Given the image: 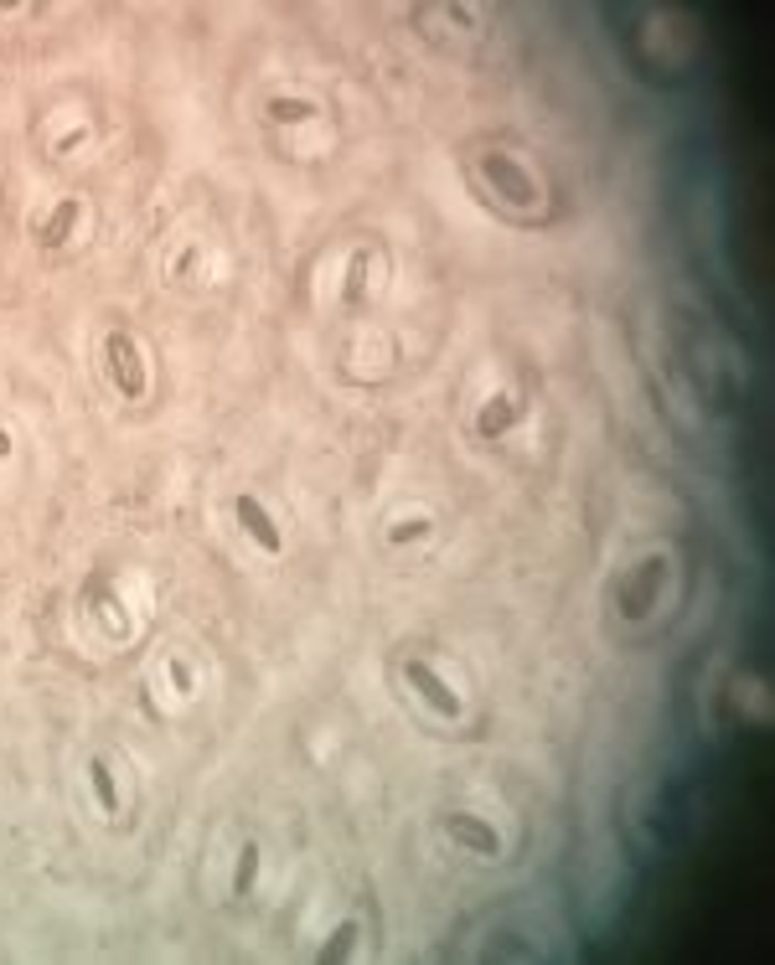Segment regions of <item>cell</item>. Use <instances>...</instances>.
Instances as JSON below:
<instances>
[{"label": "cell", "mask_w": 775, "mask_h": 965, "mask_svg": "<svg viewBox=\"0 0 775 965\" xmlns=\"http://www.w3.org/2000/svg\"><path fill=\"white\" fill-rule=\"evenodd\" d=\"M486 176H491V181L502 186V197H512V202H538V186H533V176H527L523 165L512 161V155H486Z\"/></svg>", "instance_id": "2"}, {"label": "cell", "mask_w": 775, "mask_h": 965, "mask_svg": "<svg viewBox=\"0 0 775 965\" xmlns=\"http://www.w3.org/2000/svg\"><path fill=\"white\" fill-rule=\"evenodd\" d=\"M109 362H114V382H119L129 398L145 392V367H140V351H135V341H129L125 330L109 336Z\"/></svg>", "instance_id": "1"}, {"label": "cell", "mask_w": 775, "mask_h": 965, "mask_svg": "<svg viewBox=\"0 0 775 965\" xmlns=\"http://www.w3.org/2000/svg\"><path fill=\"white\" fill-rule=\"evenodd\" d=\"M5 454H11V444H5V434H0V460H5Z\"/></svg>", "instance_id": "15"}, {"label": "cell", "mask_w": 775, "mask_h": 965, "mask_svg": "<svg viewBox=\"0 0 775 965\" xmlns=\"http://www.w3.org/2000/svg\"><path fill=\"white\" fill-rule=\"evenodd\" d=\"M352 940H357V919H347V925L336 929L331 945L321 950V961H341V955H352Z\"/></svg>", "instance_id": "9"}, {"label": "cell", "mask_w": 775, "mask_h": 965, "mask_svg": "<svg viewBox=\"0 0 775 965\" xmlns=\"http://www.w3.org/2000/svg\"><path fill=\"white\" fill-rule=\"evenodd\" d=\"M409 681L424 692V702L435 707V713H445V718H461V692H450L440 677H435V666L429 661H409Z\"/></svg>", "instance_id": "3"}, {"label": "cell", "mask_w": 775, "mask_h": 965, "mask_svg": "<svg viewBox=\"0 0 775 965\" xmlns=\"http://www.w3.org/2000/svg\"><path fill=\"white\" fill-rule=\"evenodd\" d=\"M171 677H176V687H181V692H191V671L181 666V661H171Z\"/></svg>", "instance_id": "12"}, {"label": "cell", "mask_w": 775, "mask_h": 965, "mask_svg": "<svg viewBox=\"0 0 775 965\" xmlns=\"http://www.w3.org/2000/svg\"><path fill=\"white\" fill-rule=\"evenodd\" d=\"M253 878H259V847L249 842L243 852H238V873H233V893L243 899V893L253 888Z\"/></svg>", "instance_id": "7"}, {"label": "cell", "mask_w": 775, "mask_h": 965, "mask_svg": "<svg viewBox=\"0 0 775 965\" xmlns=\"http://www.w3.org/2000/svg\"><path fill=\"white\" fill-rule=\"evenodd\" d=\"M93 795H99V805H104V816H114L119 811V795H114V775H109V764L104 759H93Z\"/></svg>", "instance_id": "6"}, {"label": "cell", "mask_w": 775, "mask_h": 965, "mask_svg": "<svg viewBox=\"0 0 775 965\" xmlns=\"http://www.w3.org/2000/svg\"><path fill=\"white\" fill-rule=\"evenodd\" d=\"M424 532V522H403V527H393V542H403V537H419Z\"/></svg>", "instance_id": "13"}, {"label": "cell", "mask_w": 775, "mask_h": 965, "mask_svg": "<svg viewBox=\"0 0 775 965\" xmlns=\"http://www.w3.org/2000/svg\"><path fill=\"white\" fill-rule=\"evenodd\" d=\"M506 424H512V408H497V403H491V408L481 413V434H497V429H506Z\"/></svg>", "instance_id": "10"}, {"label": "cell", "mask_w": 775, "mask_h": 965, "mask_svg": "<svg viewBox=\"0 0 775 965\" xmlns=\"http://www.w3.org/2000/svg\"><path fill=\"white\" fill-rule=\"evenodd\" d=\"M445 826H450V837H455V842L476 847L481 857H497V852H502V842H497V831H491V826H481L476 816H450Z\"/></svg>", "instance_id": "5"}, {"label": "cell", "mask_w": 775, "mask_h": 965, "mask_svg": "<svg viewBox=\"0 0 775 965\" xmlns=\"http://www.w3.org/2000/svg\"><path fill=\"white\" fill-rule=\"evenodd\" d=\"M362 264H367V259L357 253V259H352V294H362Z\"/></svg>", "instance_id": "14"}, {"label": "cell", "mask_w": 775, "mask_h": 965, "mask_svg": "<svg viewBox=\"0 0 775 965\" xmlns=\"http://www.w3.org/2000/svg\"><path fill=\"white\" fill-rule=\"evenodd\" d=\"M274 119H311V103H285V99H274Z\"/></svg>", "instance_id": "11"}, {"label": "cell", "mask_w": 775, "mask_h": 965, "mask_svg": "<svg viewBox=\"0 0 775 965\" xmlns=\"http://www.w3.org/2000/svg\"><path fill=\"white\" fill-rule=\"evenodd\" d=\"M238 522L249 527V537L264 548V553H279V548H285V542H279V527L269 522V512H264L253 496H238Z\"/></svg>", "instance_id": "4"}, {"label": "cell", "mask_w": 775, "mask_h": 965, "mask_svg": "<svg viewBox=\"0 0 775 965\" xmlns=\"http://www.w3.org/2000/svg\"><path fill=\"white\" fill-rule=\"evenodd\" d=\"M73 217H78V202H63V206H57V217L42 227V238H47V243H63V232L73 227Z\"/></svg>", "instance_id": "8"}]
</instances>
